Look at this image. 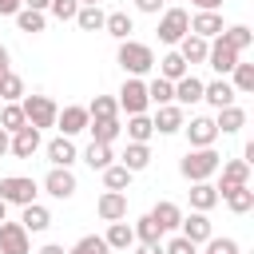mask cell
Listing matches in <instances>:
<instances>
[{
  "label": "cell",
  "instance_id": "26",
  "mask_svg": "<svg viewBox=\"0 0 254 254\" xmlns=\"http://www.w3.org/2000/svg\"><path fill=\"white\" fill-rule=\"evenodd\" d=\"M20 222H24V230H28V234H40V230H48V226H52V210H48V206H40V202H28V206H24V214H20Z\"/></svg>",
  "mask_w": 254,
  "mask_h": 254
},
{
  "label": "cell",
  "instance_id": "14",
  "mask_svg": "<svg viewBox=\"0 0 254 254\" xmlns=\"http://www.w3.org/2000/svg\"><path fill=\"white\" fill-rule=\"evenodd\" d=\"M179 234L183 238H190L194 246H202L210 234H214V226H210V218H206V210H190L183 222H179Z\"/></svg>",
  "mask_w": 254,
  "mask_h": 254
},
{
  "label": "cell",
  "instance_id": "57",
  "mask_svg": "<svg viewBox=\"0 0 254 254\" xmlns=\"http://www.w3.org/2000/svg\"><path fill=\"white\" fill-rule=\"evenodd\" d=\"M79 4H99V0H79Z\"/></svg>",
  "mask_w": 254,
  "mask_h": 254
},
{
  "label": "cell",
  "instance_id": "24",
  "mask_svg": "<svg viewBox=\"0 0 254 254\" xmlns=\"http://www.w3.org/2000/svg\"><path fill=\"white\" fill-rule=\"evenodd\" d=\"M119 163H123L131 175H139V171L151 167V147H147V143H127V151L119 155Z\"/></svg>",
  "mask_w": 254,
  "mask_h": 254
},
{
  "label": "cell",
  "instance_id": "1",
  "mask_svg": "<svg viewBox=\"0 0 254 254\" xmlns=\"http://www.w3.org/2000/svg\"><path fill=\"white\" fill-rule=\"evenodd\" d=\"M218 167H222V155H218L214 147H190V151L179 159V175H183L187 183H202V179L218 175Z\"/></svg>",
  "mask_w": 254,
  "mask_h": 254
},
{
  "label": "cell",
  "instance_id": "44",
  "mask_svg": "<svg viewBox=\"0 0 254 254\" xmlns=\"http://www.w3.org/2000/svg\"><path fill=\"white\" fill-rule=\"evenodd\" d=\"M222 36H226V40H230V44H234L238 52H246V48L254 44V32H250L246 24H234V28H222Z\"/></svg>",
  "mask_w": 254,
  "mask_h": 254
},
{
  "label": "cell",
  "instance_id": "36",
  "mask_svg": "<svg viewBox=\"0 0 254 254\" xmlns=\"http://www.w3.org/2000/svg\"><path fill=\"white\" fill-rule=\"evenodd\" d=\"M155 135V127H151V115L143 111V115H127V139L131 143H147Z\"/></svg>",
  "mask_w": 254,
  "mask_h": 254
},
{
  "label": "cell",
  "instance_id": "38",
  "mask_svg": "<svg viewBox=\"0 0 254 254\" xmlns=\"http://www.w3.org/2000/svg\"><path fill=\"white\" fill-rule=\"evenodd\" d=\"M103 187H107V190H127V187H131V171H127L123 163L103 167Z\"/></svg>",
  "mask_w": 254,
  "mask_h": 254
},
{
  "label": "cell",
  "instance_id": "27",
  "mask_svg": "<svg viewBox=\"0 0 254 254\" xmlns=\"http://www.w3.org/2000/svg\"><path fill=\"white\" fill-rule=\"evenodd\" d=\"M87 131H91L95 143H115L119 131H123V123H119V115H111V119H87Z\"/></svg>",
  "mask_w": 254,
  "mask_h": 254
},
{
  "label": "cell",
  "instance_id": "42",
  "mask_svg": "<svg viewBox=\"0 0 254 254\" xmlns=\"http://www.w3.org/2000/svg\"><path fill=\"white\" fill-rule=\"evenodd\" d=\"M87 115H91V119H111V115H119V103H115L111 95H95V99L87 103Z\"/></svg>",
  "mask_w": 254,
  "mask_h": 254
},
{
  "label": "cell",
  "instance_id": "45",
  "mask_svg": "<svg viewBox=\"0 0 254 254\" xmlns=\"http://www.w3.org/2000/svg\"><path fill=\"white\" fill-rule=\"evenodd\" d=\"M48 12H52L56 20H75V12H79V0H52V4H48Z\"/></svg>",
  "mask_w": 254,
  "mask_h": 254
},
{
  "label": "cell",
  "instance_id": "40",
  "mask_svg": "<svg viewBox=\"0 0 254 254\" xmlns=\"http://www.w3.org/2000/svg\"><path fill=\"white\" fill-rule=\"evenodd\" d=\"M0 99H8V103H20V99H24V79H20L16 71H4V79H0Z\"/></svg>",
  "mask_w": 254,
  "mask_h": 254
},
{
  "label": "cell",
  "instance_id": "56",
  "mask_svg": "<svg viewBox=\"0 0 254 254\" xmlns=\"http://www.w3.org/2000/svg\"><path fill=\"white\" fill-rule=\"evenodd\" d=\"M4 218H8V202L0 198V222H4Z\"/></svg>",
  "mask_w": 254,
  "mask_h": 254
},
{
  "label": "cell",
  "instance_id": "4",
  "mask_svg": "<svg viewBox=\"0 0 254 254\" xmlns=\"http://www.w3.org/2000/svg\"><path fill=\"white\" fill-rule=\"evenodd\" d=\"M20 107H24V119L36 127V131H44V127H56V103L48 99V95H24L20 99Z\"/></svg>",
  "mask_w": 254,
  "mask_h": 254
},
{
  "label": "cell",
  "instance_id": "53",
  "mask_svg": "<svg viewBox=\"0 0 254 254\" xmlns=\"http://www.w3.org/2000/svg\"><path fill=\"white\" fill-rule=\"evenodd\" d=\"M36 254H67V250H64V246H56V242H48V246H40Z\"/></svg>",
  "mask_w": 254,
  "mask_h": 254
},
{
  "label": "cell",
  "instance_id": "22",
  "mask_svg": "<svg viewBox=\"0 0 254 254\" xmlns=\"http://www.w3.org/2000/svg\"><path fill=\"white\" fill-rule=\"evenodd\" d=\"M190 210H214L218 206V187L210 183V179H202V183H190Z\"/></svg>",
  "mask_w": 254,
  "mask_h": 254
},
{
  "label": "cell",
  "instance_id": "43",
  "mask_svg": "<svg viewBox=\"0 0 254 254\" xmlns=\"http://www.w3.org/2000/svg\"><path fill=\"white\" fill-rule=\"evenodd\" d=\"M24 123H28V119H24V107H20V103H4V111H0V127L12 135V131H20Z\"/></svg>",
  "mask_w": 254,
  "mask_h": 254
},
{
  "label": "cell",
  "instance_id": "52",
  "mask_svg": "<svg viewBox=\"0 0 254 254\" xmlns=\"http://www.w3.org/2000/svg\"><path fill=\"white\" fill-rule=\"evenodd\" d=\"M20 4H24V8H36V12H48L52 0H20Z\"/></svg>",
  "mask_w": 254,
  "mask_h": 254
},
{
  "label": "cell",
  "instance_id": "47",
  "mask_svg": "<svg viewBox=\"0 0 254 254\" xmlns=\"http://www.w3.org/2000/svg\"><path fill=\"white\" fill-rule=\"evenodd\" d=\"M163 254H198V246L190 242V238H183V234H175L167 246H163Z\"/></svg>",
  "mask_w": 254,
  "mask_h": 254
},
{
  "label": "cell",
  "instance_id": "13",
  "mask_svg": "<svg viewBox=\"0 0 254 254\" xmlns=\"http://www.w3.org/2000/svg\"><path fill=\"white\" fill-rule=\"evenodd\" d=\"M95 214H99L103 222H119V218H127V190H103L99 202H95Z\"/></svg>",
  "mask_w": 254,
  "mask_h": 254
},
{
  "label": "cell",
  "instance_id": "15",
  "mask_svg": "<svg viewBox=\"0 0 254 254\" xmlns=\"http://www.w3.org/2000/svg\"><path fill=\"white\" fill-rule=\"evenodd\" d=\"M8 151H12L16 159H32V155L40 151V131H36L32 123H24L20 131H12V139H8Z\"/></svg>",
  "mask_w": 254,
  "mask_h": 254
},
{
  "label": "cell",
  "instance_id": "33",
  "mask_svg": "<svg viewBox=\"0 0 254 254\" xmlns=\"http://www.w3.org/2000/svg\"><path fill=\"white\" fill-rule=\"evenodd\" d=\"M155 64H159V75H163V79H171V83H175V79H183V75L190 71V67H187V60H183L179 52H167V56H163V60H155Z\"/></svg>",
  "mask_w": 254,
  "mask_h": 254
},
{
  "label": "cell",
  "instance_id": "51",
  "mask_svg": "<svg viewBox=\"0 0 254 254\" xmlns=\"http://www.w3.org/2000/svg\"><path fill=\"white\" fill-rule=\"evenodd\" d=\"M135 254H163V242H139Z\"/></svg>",
  "mask_w": 254,
  "mask_h": 254
},
{
  "label": "cell",
  "instance_id": "55",
  "mask_svg": "<svg viewBox=\"0 0 254 254\" xmlns=\"http://www.w3.org/2000/svg\"><path fill=\"white\" fill-rule=\"evenodd\" d=\"M8 60H12V56H8V48L0 44V67H8Z\"/></svg>",
  "mask_w": 254,
  "mask_h": 254
},
{
  "label": "cell",
  "instance_id": "34",
  "mask_svg": "<svg viewBox=\"0 0 254 254\" xmlns=\"http://www.w3.org/2000/svg\"><path fill=\"white\" fill-rule=\"evenodd\" d=\"M230 75H234L230 87H234L238 95H250V91H254V64H242V60H238V64L230 67Z\"/></svg>",
  "mask_w": 254,
  "mask_h": 254
},
{
  "label": "cell",
  "instance_id": "8",
  "mask_svg": "<svg viewBox=\"0 0 254 254\" xmlns=\"http://www.w3.org/2000/svg\"><path fill=\"white\" fill-rule=\"evenodd\" d=\"M0 254H32V234L24 222H0Z\"/></svg>",
  "mask_w": 254,
  "mask_h": 254
},
{
  "label": "cell",
  "instance_id": "35",
  "mask_svg": "<svg viewBox=\"0 0 254 254\" xmlns=\"http://www.w3.org/2000/svg\"><path fill=\"white\" fill-rule=\"evenodd\" d=\"M147 99H151L155 107H163V103H175V83H171V79H163V75H155V79L147 83Z\"/></svg>",
  "mask_w": 254,
  "mask_h": 254
},
{
  "label": "cell",
  "instance_id": "11",
  "mask_svg": "<svg viewBox=\"0 0 254 254\" xmlns=\"http://www.w3.org/2000/svg\"><path fill=\"white\" fill-rule=\"evenodd\" d=\"M87 107H79V103H67L64 111H56V127H60V135H79V131H87Z\"/></svg>",
  "mask_w": 254,
  "mask_h": 254
},
{
  "label": "cell",
  "instance_id": "18",
  "mask_svg": "<svg viewBox=\"0 0 254 254\" xmlns=\"http://www.w3.org/2000/svg\"><path fill=\"white\" fill-rule=\"evenodd\" d=\"M206 44H210V40H202V36L187 32V36L179 40V48H175V52L187 60V67H194V64H206Z\"/></svg>",
  "mask_w": 254,
  "mask_h": 254
},
{
  "label": "cell",
  "instance_id": "50",
  "mask_svg": "<svg viewBox=\"0 0 254 254\" xmlns=\"http://www.w3.org/2000/svg\"><path fill=\"white\" fill-rule=\"evenodd\" d=\"M190 4H194L198 12H218V8H222V0H190Z\"/></svg>",
  "mask_w": 254,
  "mask_h": 254
},
{
  "label": "cell",
  "instance_id": "6",
  "mask_svg": "<svg viewBox=\"0 0 254 254\" xmlns=\"http://www.w3.org/2000/svg\"><path fill=\"white\" fill-rule=\"evenodd\" d=\"M187 32H190V12H187V8H167V12L159 16V40H163V44L175 48Z\"/></svg>",
  "mask_w": 254,
  "mask_h": 254
},
{
  "label": "cell",
  "instance_id": "16",
  "mask_svg": "<svg viewBox=\"0 0 254 254\" xmlns=\"http://www.w3.org/2000/svg\"><path fill=\"white\" fill-rule=\"evenodd\" d=\"M183 123H187V119H183V107H179V103H163V107L151 115V127H155L159 135H175V131H183Z\"/></svg>",
  "mask_w": 254,
  "mask_h": 254
},
{
  "label": "cell",
  "instance_id": "29",
  "mask_svg": "<svg viewBox=\"0 0 254 254\" xmlns=\"http://www.w3.org/2000/svg\"><path fill=\"white\" fill-rule=\"evenodd\" d=\"M83 163H87L91 171H103V167H111V163H115V155H111V143H95V139H91V143L83 147Z\"/></svg>",
  "mask_w": 254,
  "mask_h": 254
},
{
  "label": "cell",
  "instance_id": "7",
  "mask_svg": "<svg viewBox=\"0 0 254 254\" xmlns=\"http://www.w3.org/2000/svg\"><path fill=\"white\" fill-rule=\"evenodd\" d=\"M238 56H242V52H238V48H234V44H230L222 32H218V36L206 44V64H210L218 75H230V67L238 64Z\"/></svg>",
  "mask_w": 254,
  "mask_h": 254
},
{
  "label": "cell",
  "instance_id": "23",
  "mask_svg": "<svg viewBox=\"0 0 254 254\" xmlns=\"http://www.w3.org/2000/svg\"><path fill=\"white\" fill-rule=\"evenodd\" d=\"M190 32L202 36V40H214L222 32V12H194L190 16Z\"/></svg>",
  "mask_w": 254,
  "mask_h": 254
},
{
  "label": "cell",
  "instance_id": "28",
  "mask_svg": "<svg viewBox=\"0 0 254 254\" xmlns=\"http://www.w3.org/2000/svg\"><path fill=\"white\" fill-rule=\"evenodd\" d=\"M103 242L111 246V250H131L135 246V230L119 218V222H107V234H103Z\"/></svg>",
  "mask_w": 254,
  "mask_h": 254
},
{
  "label": "cell",
  "instance_id": "10",
  "mask_svg": "<svg viewBox=\"0 0 254 254\" xmlns=\"http://www.w3.org/2000/svg\"><path fill=\"white\" fill-rule=\"evenodd\" d=\"M183 131H187V139H190V147H214V139H218V127H214V115H194L190 123H183Z\"/></svg>",
  "mask_w": 254,
  "mask_h": 254
},
{
  "label": "cell",
  "instance_id": "12",
  "mask_svg": "<svg viewBox=\"0 0 254 254\" xmlns=\"http://www.w3.org/2000/svg\"><path fill=\"white\" fill-rule=\"evenodd\" d=\"M218 171H222L218 202H222V194H226V190H234V187H246V183H250V163H246V159H230V163H222Z\"/></svg>",
  "mask_w": 254,
  "mask_h": 254
},
{
  "label": "cell",
  "instance_id": "54",
  "mask_svg": "<svg viewBox=\"0 0 254 254\" xmlns=\"http://www.w3.org/2000/svg\"><path fill=\"white\" fill-rule=\"evenodd\" d=\"M8 139H12V135H8L4 127H0V155H8Z\"/></svg>",
  "mask_w": 254,
  "mask_h": 254
},
{
  "label": "cell",
  "instance_id": "30",
  "mask_svg": "<svg viewBox=\"0 0 254 254\" xmlns=\"http://www.w3.org/2000/svg\"><path fill=\"white\" fill-rule=\"evenodd\" d=\"M103 32H107V36H115V40H131V32H135V20H131L127 12H107V20H103Z\"/></svg>",
  "mask_w": 254,
  "mask_h": 254
},
{
  "label": "cell",
  "instance_id": "5",
  "mask_svg": "<svg viewBox=\"0 0 254 254\" xmlns=\"http://www.w3.org/2000/svg\"><path fill=\"white\" fill-rule=\"evenodd\" d=\"M36 194H40V187H36V179H28V175H8V179H0V198H4V202L28 206V202H36Z\"/></svg>",
  "mask_w": 254,
  "mask_h": 254
},
{
  "label": "cell",
  "instance_id": "3",
  "mask_svg": "<svg viewBox=\"0 0 254 254\" xmlns=\"http://www.w3.org/2000/svg\"><path fill=\"white\" fill-rule=\"evenodd\" d=\"M119 111H127V115H143L147 107H151V99H147V83L139 79V75H127L123 79V87H119Z\"/></svg>",
  "mask_w": 254,
  "mask_h": 254
},
{
  "label": "cell",
  "instance_id": "2",
  "mask_svg": "<svg viewBox=\"0 0 254 254\" xmlns=\"http://www.w3.org/2000/svg\"><path fill=\"white\" fill-rule=\"evenodd\" d=\"M119 67L127 71V75H147L151 67H155V52H151V44H139V40H119Z\"/></svg>",
  "mask_w": 254,
  "mask_h": 254
},
{
  "label": "cell",
  "instance_id": "32",
  "mask_svg": "<svg viewBox=\"0 0 254 254\" xmlns=\"http://www.w3.org/2000/svg\"><path fill=\"white\" fill-rule=\"evenodd\" d=\"M103 20H107V12H103L99 4H79V12H75V24H79L83 32H99Z\"/></svg>",
  "mask_w": 254,
  "mask_h": 254
},
{
  "label": "cell",
  "instance_id": "9",
  "mask_svg": "<svg viewBox=\"0 0 254 254\" xmlns=\"http://www.w3.org/2000/svg\"><path fill=\"white\" fill-rule=\"evenodd\" d=\"M75 187H79V183H75L71 167H52V171L44 175V190H48L52 198H60V202H64V198H71V194H75Z\"/></svg>",
  "mask_w": 254,
  "mask_h": 254
},
{
  "label": "cell",
  "instance_id": "19",
  "mask_svg": "<svg viewBox=\"0 0 254 254\" xmlns=\"http://www.w3.org/2000/svg\"><path fill=\"white\" fill-rule=\"evenodd\" d=\"M175 103L179 107H190V103H202V79L198 75H183V79H175Z\"/></svg>",
  "mask_w": 254,
  "mask_h": 254
},
{
  "label": "cell",
  "instance_id": "25",
  "mask_svg": "<svg viewBox=\"0 0 254 254\" xmlns=\"http://www.w3.org/2000/svg\"><path fill=\"white\" fill-rule=\"evenodd\" d=\"M151 218L159 222V230L167 234V230H179V222H183V210L171 202V198H163V202H155L151 206Z\"/></svg>",
  "mask_w": 254,
  "mask_h": 254
},
{
  "label": "cell",
  "instance_id": "48",
  "mask_svg": "<svg viewBox=\"0 0 254 254\" xmlns=\"http://www.w3.org/2000/svg\"><path fill=\"white\" fill-rule=\"evenodd\" d=\"M135 8L147 12V16H159V12H163V0H135Z\"/></svg>",
  "mask_w": 254,
  "mask_h": 254
},
{
  "label": "cell",
  "instance_id": "20",
  "mask_svg": "<svg viewBox=\"0 0 254 254\" xmlns=\"http://www.w3.org/2000/svg\"><path fill=\"white\" fill-rule=\"evenodd\" d=\"M214 127H218V135H234V131H242V127H246V111H242L238 103H226V107H218Z\"/></svg>",
  "mask_w": 254,
  "mask_h": 254
},
{
  "label": "cell",
  "instance_id": "41",
  "mask_svg": "<svg viewBox=\"0 0 254 254\" xmlns=\"http://www.w3.org/2000/svg\"><path fill=\"white\" fill-rule=\"evenodd\" d=\"M67 254H111V246L103 242V234H83Z\"/></svg>",
  "mask_w": 254,
  "mask_h": 254
},
{
  "label": "cell",
  "instance_id": "46",
  "mask_svg": "<svg viewBox=\"0 0 254 254\" xmlns=\"http://www.w3.org/2000/svg\"><path fill=\"white\" fill-rule=\"evenodd\" d=\"M202 246H206L202 254H238V242H234V238H214V234H210Z\"/></svg>",
  "mask_w": 254,
  "mask_h": 254
},
{
  "label": "cell",
  "instance_id": "49",
  "mask_svg": "<svg viewBox=\"0 0 254 254\" xmlns=\"http://www.w3.org/2000/svg\"><path fill=\"white\" fill-rule=\"evenodd\" d=\"M20 8H24L20 0H0V16H16Z\"/></svg>",
  "mask_w": 254,
  "mask_h": 254
},
{
  "label": "cell",
  "instance_id": "31",
  "mask_svg": "<svg viewBox=\"0 0 254 254\" xmlns=\"http://www.w3.org/2000/svg\"><path fill=\"white\" fill-rule=\"evenodd\" d=\"M222 202H226L234 214H250V210H254V190H250V183H246V187L226 190V194H222Z\"/></svg>",
  "mask_w": 254,
  "mask_h": 254
},
{
  "label": "cell",
  "instance_id": "17",
  "mask_svg": "<svg viewBox=\"0 0 254 254\" xmlns=\"http://www.w3.org/2000/svg\"><path fill=\"white\" fill-rule=\"evenodd\" d=\"M234 95H238V91L230 87V79H226V75H218V79L202 83V99H206L214 111H218V107H226V103H234Z\"/></svg>",
  "mask_w": 254,
  "mask_h": 254
},
{
  "label": "cell",
  "instance_id": "21",
  "mask_svg": "<svg viewBox=\"0 0 254 254\" xmlns=\"http://www.w3.org/2000/svg\"><path fill=\"white\" fill-rule=\"evenodd\" d=\"M44 151H48V163H52V167H71V163L79 159V151H75V143H71L67 135L52 139V143H48Z\"/></svg>",
  "mask_w": 254,
  "mask_h": 254
},
{
  "label": "cell",
  "instance_id": "37",
  "mask_svg": "<svg viewBox=\"0 0 254 254\" xmlns=\"http://www.w3.org/2000/svg\"><path fill=\"white\" fill-rule=\"evenodd\" d=\"M44 24H48V16H44V12H36V8H20V12H16V28H20V32H28V36L44 32Z\"/></svg>",
  "mask_w": 254,
  "mask_h": 254
},
{
  "label": "cell",
  "instance_id": "39",
  "mask_svg": "<svg viewBox=\"0 0 254 254\" xmlns=\"http://www.w3.org/2000/svg\"><path fill=\"white\" fill-rule=\"evenodd\" d=\"M131 230H135V242H163V230H159V222L151 214H143Z\"/></svg>",
  "mask_w": 254,
  "mask_h": 254
}]
</instances>
